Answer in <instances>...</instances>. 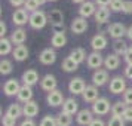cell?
Masks as SVG:
<instances>
[{
    "label": "cell",
    "instance_id": "obj_1",
    "mask_svg": "<svg viewBox=\"0 0 132 126\" xmlns=\"http://www.w3.org/2000/svg\"><path fill=\"white\" fill-rule=\"evenodd\" d=\"M128 89L126 86V80L122 76H114L110 79V85H108V90L113 94V95H123V92Z\"/></svg>",
    "mask_w": 132,
    "mask_h": 126
},
{
    "label": "cell",
    "instance_id": "obj_2",
    "mask_svg": "<svg viewBox=\"0 0 132 126\" xmlns=\"http://www.w3.org/2000/svg\"><path fill=\"white\" fill-rule=\"evenodd\" d=\"M48 15L43 12V11H36V12H33L30 15V27L31 28H34V30H40L43 28L45 25L48 24Z\"/></svg>",
    "mask_w": 132,
    "mask_h": 126
},
{
    "label": "cell",
    "instance_id": "obj_3",
    "mask_svg": "<svg viewBox=\"0 0 132 126\" xmlns=\"http://www.w3.org/2000/svg\"><path fill=\"white\" fill-rule=\"evenodd\" d=\"M110 111H111V105H110V101L107 98H98L92 104V113L96 116H105Z\"/></svg>",
    "mask_w": 132,
    "mask_h": 126
},
{
    "label": "cell",
    "instance_id": "obj_4",
    "mask_svg": "<svg viewBox=\"0 0 132 126\" xmlns=\"http://www.w3.org/2000/svg\"><path fill=\"white\" fill-rule=\"evenodd\" d=\"M126 30H128V28H126L122 22H113V24H110L107 27V33L110 34V37H113L114 40L122 39V37L126 34Z\"/></svg>",
    "mask_w": 132,
    "mask_h": 126
},
{
    "label": "cell",
    "instance_id": "obj_5",
    "mask_svg": "<svg viewBox=\"0 0 132 126\" xmlns=\"http://www.w3.org/2000/svg\"><path fill=\"white\" fill-rule=\"evenodd\" d=\"M12 22L15 25H18L19 28H22V25H25L27 22H30V15L25 9H15V12L12 13Z\"/></svg>",
    "mask_w": 132,
    "mask_h": 126
},
{
    "label": "cell",
    "instance_id": "obj_6",
    "mask_svg": "<svg viewBox=\"0 0 132 126\" xmlns=\"http://www.w3.org/2000/svg\"><path fill=\"white\" fill-rule=\"evenodd\" d=\"M86 86L88 85L85 83V80L82 77H74L68 83V90H70V94H73V95H82L85 92V89H86Z\"/></svg>",
    "mask_w": 132,
    "mask_h": 126
},
{
    "label": "cell",
    "instance_id": "obj_7",
    "mask_svg": "<svg viewBox=\"0 0 132 126\" xmlns=\"http://www.w3.org/2000/svg\"><path fill=\"white\" fill-rule=\"evenodd\" d=\"M64 101H65V98L62 95V92L58 89L52 90L46 95V102H48L49 107H60V105L64 104Z\"/></svg>",
    "mask_w": 132,
    "mask_h": 126
},
{
    "label": "cell",
    "instance_id": "obj_8",
    "mask_svg": "<svg viewBox=\"0 0 132 126\" xmlns=\"http://www.w3.org/2000/svg\"><path fill=\"white\" fill-rule=\"evenodd\" d=\"M96 3L94 2H89V0H86L85 3H82L80 6H79V16H82V18H89L92 15H95L96 12Z\"/></svg>",
    "mask_w": 132,
    "mask_h": 126
},
{
    "label": "cell",
    "instance_id": "obj_9",
    "mask_svg": "<svg viewBox=\"0 0 132 126\" xmlns=\"http://www.w3.org/2000/svg\"><path fill=\"white\" fill-rule=\"evenodd\" d=\"M19 89H21V85L16 79H9L5 82L3 85V92H5V95L6 96H15L18 95Z\"/></svg>",
    "mask_w": 132,
    "mask_h": 126
},
{
    "label": "cell",
    "instance_id": "obj_10",
    "mask_svg": "<svg viewBox=\"0 0 132 126\" xmlns=\"http://www.w3.org/2000/svg\"><path fill=\"white\" fill-rule=\"evenodd\" d=\"M39 61L42 62L43 65H51L56 61V52L54 48H46L43 49L40 55H39Z\"/></svg>",
    "mask_w": 132,
    "mask_h": 126
},
{
    "label": "cell",
    "instance_id": "obj_11",
    "mask_svg": "<svg viewBox=\"0 0 132 126\" xmlns=\"http://www.w3.org/2000/svg\"><path fill=\"white\" fill-rule=\"evenodd\" d=\"M92 120H94V113H92V110H89V108L79 110V113L76 114V122L80 126H89Z\"/></svg>",
    "mask_w": 132,
    "mask_h": 126
},
{
    "label": "cell",
    "instance_id": "obj_12",
    "mask_svg": "<svg viewBox=\"0 0 132 126\" xmlns=\"http://www.w3.org/2000/svg\"><path fill=\"white\" fill-rule=\"evenodd\" d=\"M108 82V71L105 68H98L92 74V85H95L96 88L104 86Z\"/></svg>",
    "mask_w": 132,
    "mask_h": 126
},
{
    "label": "cell",
    "instance_id": "obj_13",
    "mask_svg": "<svg viewBox=\"0 0 132 126\" xmlns=\"http://www.w3.org/2000/svg\"><path fill=\"white\" fill-rule=\"evenodd\" d=\"M56 85H58V82H56V77H55L54 74H45L40 79V88L43 90H46L48 94L56 89Z\"/></svg>",
    "mask_w": 132,
    "mask_h": 126
},
{
    "label": "cell",
    "instance_id": "obj_14",
    "mask_svg": "<svg viewBox=\"0 0 132 126\" xmlns=\"http://www.w3.org/2000/svg\"><path fill=\"white\" fill-rule=\"evenodd\" d=\"M107 45H108V40L105 37V34H102V33H98V34H95L90 39V46H92V49L95 52H100L102 49H105Z\"/></svg>",
    "mask_w": 132,
    "mask_h": 126
},
{
    "label": "cell",
    "instance_id": "obj_15",
    "mask_svg": "<svg viewBox=\"0 0 132 126\" xmlns=\"http://www.w3.org/2000/svg\"><path fill=\"white\" fill-rule=\"evenodd\" d=\"M104 64V58H102V55L100 52H90L88 55V58H86V65L89 67V68H94V70H98L100 67Z\"/></svg>",
    "mask_w": 132,
    "mask_h": 126
},
{
    "label": "cell",
    "instance_id": "obj_16",
    "mask_svg": "<svg viewBox=\"0 0 132 126\" xmlns=\"http://www.w3.org/2000/svg\"><path fill=\"white\" fill-rule=\"evenodd\" d=\"M82 98H83L85 102H94L100 98V92H98V88H96L95 85H88L86 86V89L85 92L82 94Z\"/></svg>",
    "mask_w": 132,
    "mask_h": 126
},
{
    "label": "cell",
    "instance_id": "obj_17",
    "mask_svg": "<svg viewBox=\"0 0 132 126\" xmlns=\"http://www.w3.org/2000/svg\"><path fill=\"white\" fill-rule=\"evenodd\" d=\"M70 28L74 34H83L85 31L88 30V21L86 18H82V16H77L71 21V25Z\"/></svg>",
    "mask_w": 132,
    "mask_h": 126
},
{
    "label": "cell",
    "instance_id": "obj_18",
    "mask_svg": "<svg viewBox=\"0 0 132 126\" xmlns=\"http://www.w3.org/2000/svg\"><path fill=\"white\" fill-rule=\"evenodd\" d=\"M39 73L34 70V68H30V70H25L24 73H22V82H24V85H27V86H34L36 83H39Z\"/></svg>",
    "mask_w": 132,
    "mask_h": 126
},
{
    "label": "cell",
    "instance_id": "obj_19",
    "mask_svg": "<svg viewBox=\"0 0 132 126\" xmlns=\"http://www.w3.org/2000/svg\"><path fill=\"white\" fill-rule=\"evenodd\" d=\"M22 110H24L25 119H33V117H36L37 114H39L40 107H39V102L30 101V102H27V104H24V105H22Z\"/></svg>",
    "mask_w": 132,
    "mask_h": 126
},
{
    "label": "cell",
    "instance_id": "obj_20",
    "mask_svg": "<svg viewBox=\"0 0 132 126\" xmlns=\"http://www.w3.org/2000/svg\"><path fill=\"white\" fill-rule=\"evenodd\" d=\"M16 98H18L19 102H24V104L33 101V88L27 86V85H22L18 92V95H16Z\"/></svg>",
    "mask_w": 132,
    "mask_h": 126
},
{
    "label": "cell",
    "instance_id": "obj_21",
    "mask_svg": "<svg viewBox=\"0 0 132 126\" xmlns=\"http://www.w3.org/2000/svg\"><path fill=\"white\" fill-rule=\"evenodd\" d=\"M25 40H27V31H25L24 28H16V30L12 31V34H11V42H12L13 45H16V46L24 45Z\"/></svg>",
    "mask_w": 132,
    "mask_h": 126
},
{
    "label": "cell",
    "instance_id": "obj_22",
    "mask_svg": "<svg viewBox=\"0 0 132 126\" xmlns=\"http://www.w3.org/2000/svg\"><path fill=\"white\" fill-rule=\"evenodd\" d=\"M104 65H105V70L107 71H111V70H117L120 65V58L119 55L116 54H110L105 56V60H104Z\"/></svg>",
    "mask_w": 132,
    "mask_h": 126
},
{
    "label": "cell",
    "instance_id": "obj_23",
    "mask_svg": "<svg viewBox=\"0 0 132 126\" xmlns=\"http://www.w3.org/2000/svg\"><path fill=\"white\" fill-rule=\"evenodd\" d=\"M28 54H30L28 48L25 45H19V46H15V49H13V52H12V56L15 61L22 62V61H25L28 58Z\"/></svg>",
    "mask_w": 132,
    "mask_h": 126
},
{
    "label": "cell",
    "instance_id": "obj_24",
    "mask_svg": "<svg viewBox=\"0 0 132 126\" xmlns=\"http://www.w3.org/2000/svg\"><path fill=\"white\" fill-rule=\"evenodd\" d=\"M62 111L67 113V114H70V116L77 114L79 113V104H77V101H76L74 98H67L65 101H64V104H62Z\"/></svg>",
    "mask_w": 132,
    "mask_h": 126
},
{
    "label": "cell",
    "instance_id": "obj_25",
    "mask_svg": "<svg viewBox=\"0 0 132 126\" xmlns=\"http://www.w3.org/2000/svg\"><path fill=\"white\" fill-rule=\"evenodd\" d=\"M94 16H95L96 24H105L110 18V9L108 7H98Z\"/></svg>",
    "mask_w": 132,
    "mask_h": 126
},
{
    "label": "cell",
    "instance_id": "obj_26",
    "mask_svg": "<svg viewBox=\"0 0 132 126\" xmlns=\"http://www.w3.org/2000/svg\"><path fill=\"white\" fill-rule=\"evenodd\" d=\"M48 19L51 21V25L52 24H62L64 22V13L60 9H51L48 13Z\"/></svg>",
    "mask_w": 132,
    "mask_h": 126
},
{
    "label": "cell",
    "instance_id": "obj_27",
    "mask_svg": "<svg viewBox=\"0 0 132 126\" xmlns=\"http://www.w3.org/2000/svg\"><path fill=\"white\" fill-rule=\"evenodd\" d=\"M68 56H70L73 61H76L77 64H82V62H83V61H86V58H88V55H86V52H85L83 48H76V49H73Z\"/></svg>",
    "mask_w": 132,
    "mask_h": 126
},
{
    "label": "cell",
    "instance_id": "obj_28",
    "mask_svg": "<svg viewBox=\"0 0 132 126\" xmlns=\"http://www.w3.org/2000/svg\"><path fill=\"white\" fill-rule=\"evenodd\" d=\"M6 114L7 116H11L12 119H18V117H21V116H24V110H22V107L19 105V104H16V102H13V104H11L9 107H7L6 110Z\"/></svg>",
    "mask_w": 132,
    "mask_h": 126
},
{
    "label": "cell",
    "instance_id": "obj_29",
    "mask_svg": "<svg viewBox=\"0 0 132 126\" xmlns=\"http://www.w3.org/2000/svg\"><path fill=\"white\" fill-rule=\"evenodd\" d=\"M113 51H114L116 55L123 56V55L129 51V48H128V45H126V42L123 39H119V40H114L113 42Z\"/></svg>",
    "mask_w": 132,
    "mask_h": 126
},
{
    "label": "cell",
    "instance_id": "obj_30",
    "mask_svg": "<svg viewBox=\"0 0 132 126\" xmlns=\"http://www.w3.org/2000/svg\"><path fill=\"white\" fill-rule=\"evenodd\" d=\"M126 105L123 101H116L111 105V116H116V117H123V113L126 110Z\"/></svg>",
    "mask_w": 132,
    "mask_h": 126
},
{
    "label": "cell",
    "instance_id": "obj_31",
    "mask_svg": "<svg viewBox=\"0 0 132 126\" xmlns=\"http://www.w3.org/2000/svg\"><path fill=\"white\" fill-rule=\"evenodd\" d=\"M51 45L54 49H58V48H64L67 45V37L65 34H54L52 39H51Z\"/></svg>",
    "mask_w": 132,
    "mask_h": 126
},
{
    "label": "cell",
    "instance_id": "obj_32",
    "mask_svg": "<svg viewBox=\"0 0 132 126\" xmlns=\"http://www.w3.org/2000/svg\"><path fill=\"white\" fill-rule=\"evenodd\" d=\"M12 45L13 43L11 42V39H2L0 40V55L2 56H6V55H9L11 52H13V49H12Z\"/></svg>",
    "mask_w": 132,
    "mask_h": 126
},
{
    "label": "cell",
    "instance_id": "obj_33",
    "mask_svg": "<svg viewBox=\"0 0 132 126\" xmlns=\"http://www.w3.org/2000/svg\"><path fill=\"white\" fill-rule=\"evenodd\" d=\"M61 68H62L64 71H67V73H73V71H76V70L79 68V64L76 62V61H73L70 56H67L65 60H62Z\"/></svg>",
    "mask_w": 132,
    "mask_h": 126
},
{
    "label": "cell",
    "instance_id": "obj_34",
    "mask_svg": "<svg viewBox=\"0 0 132 126\" xmlns=\"http://www.w3.org/2000/svg\"><path fill=\"white\" fill-rule=\"evenodd\" d=\"M56 123H58V126H71L73 116L64 113V111H61V113L56 116Z\"/></svg>",
    "mask_w": 132,
    "mask_h": 126
},
{
    "label": "cell",
    "instance_id": "obj_35",
    "mask_svg": "<svg viewBox=\"0 0 132 126\" xmlns=\"http://www.w3.org/2000/svg\"><path fill=\"white\" fill-rule=\"evenodd\" d=\"M13 70L12 67V62L9 60H2V62H0V73L3 74V76H6V74H11Z\"/></svg>",
    "mask_w": 132,
    "mask_h": 126
},
{
    "label": "cell",
    "instance_id": "obj_36",
    "mask_svg": "<svg viewBox=\"0 0 132 126\" xmlns=\"http://www.w3.org/2000/svg\"><path fill=\"white\" fill-rule=\"evenodd\" d=\"M40 6V3H39V0H25V5H24V9L27 12H36L37 9Z\"/></svg>",
    "mask_w": 132,
    "mask_h": 126
},
{
    "label": "cell",
    "instance_id": "obj_37",
    "mask_svg": "<svg viewBox=\"0 0 132 126\" xmlns=\"http://www.w3.org/2000/svg\"><path fill=\"white\" fill-rule=\"evenodd\" d=\"M39 126H58L56 117H54V116H45V117L40 120Z\"/></svg>",
    "mask_w": 132,
    "mask_h": 126
},
{
    "label": "cell",
    "instance_id": "obj_38",
    "mask_svg": "<svg viewBox=\"0 0 132 126\" xmlns=\"http://www.w3.org/2000/svg\"><path fill=\"white\" fill-rule=\"evenodd\" d=\"M126 0H113L111 5H110V9L113 12H123V6H125Z\"/></svg>",
    "mask_w": 132,
    "mask_h": 126
},
{
    "label": "cell",
    "instance_id": "obj_39",
    "mask_svg": "<svg viewBox=\"0 0 132 126\" xmlns=\"http://www.w3.org/2000/svg\"><path fill=\"white\" fill-rule=\"evenodd\" d=\"M107 126H125V119H123V117H116V116H111L110 120L107 122Z\"/></svg>",
    "mask_w": 132,
    "mask_h": 126
},
{
    "label": "cell",
    "instance_id": "obj_40",
    "mask_svg": "<svg viewBox=\"0 0 132 126\" xmlns=\"http://www.w3.org/2000/svg\"><path fill=\"white\" fill-rule=\"evenodd\" d=\"M122 101L125 102L126 105H132V88H128V89L123 92V95H122Z\"/></svg>",
    "mask_w": 132,
    "mask_h": 126
},
{
    "label": "cell",
    "instance_id": "obj_41",
    "mask_svg": "<svg viewBox=\"0 0 132 126\" xmlns=\"http://www.w3.org/2000/svg\"><path fill=\"white\" fill-rule=\"evenodd\" d=\"M2 125L3 126H15L16 125V120L12 119V117L7 116V114H5V116L2 117Z\"/></svg>",
    "mask_w": 132,
    "mask_h": 126
},
{
    "label": "cell",
    "instance_id": "obj_42",
    "mask_svg": "<svg viewBox=\"0 0 132 126\" xmlns=\"http://www.w3.org/2000/svg\"><path fill=\"white\" fill-rule=\"evenodd\" d=\"M52 31L54 34H65V25L62 24H52Z\"/></svg>",
    "mask_w": 132,
    "mask_h": 126
},
{
    "label": "cell",
    "instance_id": "obj_43",
    "mask_svg": "<svg viewBox=\"0 0 132 126\" xmlns=\"http://www.w3.org/2000/svg\"><path fill=\"white\" fill-rule=\"evenodd\" d=\"M123 119H125V122H132V105L126 107L125 113H123Z\"/></svg>",
    "mask_w": 132,
    "mask_h": 126
},
{
    "label": "cell",
    "instance_id": "obj_44",
    "mask_svg": "<svg viewBox=\"0 0 132 126\" xmlns=\"http://www.w3.org/2000/svg\"><path fill=\"white\" fill-rule=\"evenodd\" d=\"M123 13H126V15H131V13H132V0H126V2H125Z\"/></svg>",
    "mask_w": 132,
    "mask_h": 126
},
{
    "label": "cell",
    "instance_id": "obj_45",
    "mask_svg": "<svg viewBox=\"0 0 132 126\" xmlns=\"http://www.w3.org/2000/svg\"><path fill=\"white\" fill-rule=\"evenodd\" d=\"M9 3H11V6L19 9L21 6H24L25 5V0H9Z\"/></svg>",
    "mask_w": 132,
    "mask_h": 126
},
{
    "label": "cell",
    "instance_id": "obj_46",
    "mask_svg": "<svg viewBox=\"0 0 132 126\" xmlns=\"http://www.w3.org/2000/svg\"><path fill=\"white\" fill-rule=\"evenodd\" d=\"M113 0H95V3L98 5V7H108L111 5Z\"/></svg>",
    "mask_w": 132,
    "mask_h": 126
},
{
    "label": "cell",
    "instance_id": "obj_47",
    "mask_svg": "<svg viewBox=\"0 0 132 126\" xmlns=\"http://www.w3.org/2000/svg\"><path fill=\"white\" fill-rule=\"evenodd\" d=\"M125 77L129 79V80H132V64H129V65L125 67Z\"/></svg>",
    "mask_w": 132,
    "mask_h": 126
},
{
    "label": "cell",
    "instance_id": "obj_48",
    "mask_svg": "<svg viewBox=\"0 0 132 126\" xmlns=\"http://www.w3.org/2000/svg\"><path fill=\"white\" fill-rule=\"evenodd\" d=\"M123 60H125L126 65H129V64H132V52L131 51H128L125 55H123Z\"/></svg>",
    "mask_w": 132,
    "mask_h": 126
},
{
    "label": "cell",
    "instance_id": "obj_49",
    "mask_svg": "<svg viewBox=\"0 0 132 126\" xmlns=\"http://www.w3.org/2000/svg\"><path fill=\"white\" fill-rule=\"evenodd\" d=\"M89 126H105V123H104L102 119H98V117H96V119H94L92 122H90Z\"/></svg>",
    "mask_w": 132,
    "mask_h": 126
},
{
    "label": "cell",
    "instance_id": "obj_50",
    "mask_svg": "<svg viewBox=\"0 0 132 126\" xmlns=\"http://www.w3.org/2000/svg\"><path fill=\"white\" fill-rule=\"evenodd\" d=\"M6 30H7V27H6V24H5V21H2V22H0V36H2V39H5Z\"/></svg>",
    "mask_w": 132,
    "mask_h": 126
},
{
    "label": "cell",
    "instance_id": "obj_51",
    "mask_svg": "<svg viewBox=\"0 0 132 126\" xmlns=\"http://www.w3.org/2000/svg\"><path fill=\"white\" fill-rule=\"evenodd\" d=\"M19 126H37V125H36V122H34L33 119H25L24 122H21Z\"/></svg>",
    "mask_w": 132,
    "mask_h": 126
},
{
    "label": "cell",
    "instance_id": "obj_52",
    "mask_svg": "<svg viewBox=\"0 0 132 126\" xmlns=\"http://www.w3.org/2000/svg\"><path fill=\"white\" fill-rule=\"evenodd\" d=\"M126 36H128V39H129V40H132V25H129V27H128V30H126Z\"/></svg>",
    "mask_w": 132,
    "mask_h": 126
},
{
    "label": "cell",
    "instance_id": "obj_53",
    "mask_svg": "<svg viewBox=\"0 0 132 126\" xmlns=\"http://www.w3.org/2000/svg\"><path fill=\"white\" fill-rule=\"evenodd\" d=\"M73 3H79V5H82V3H85L86 0H71Z\"/></svg>",
    "mask_w": 132,
    "mask_h": 126
},
{
    "label": "cell",
    "instance_id": "obj_54",
    "mask_svg": "<svg viewBox=\"0 0 132 126\" xmlns=\"http://www.w3.org/2000/svg\"><path fill=\"white\" fill-rule=\"evenodd\" d=\"M46 2H49V0H39V3H40V5H45Z\"/></svg>",
    "mask_w": 132,
    "mask_h": 126
},
{
    "label": "cell",
    "instance_id": "obj_55",
    "mask_svg": "<svg viewBox=\"0 0 132 126\" xmlns=\"http://www.w3.org/2000/svg\"><path fill=\"white\" fill-rule=\"evenodd\" d=\"M129 51H131V52H132V45H131V46H129Z\"/></svg>",
    "mask_w": 132,
    "mask_h": 126
},
{
    "label": "cell",
    "instance_id": "obj_56",
    "mask_svg": "<svg viewBox=\"0 0 132 126\" xmlns=\"http://www.w3.org/2000/svg\"><path fill=\"white\" fill-rule=\"evenodd\" d=\"M49 2H56V0H49Z\"/></svg>",
    "mask_w": 132,
    "mask_h": 126
}]
</instances>
